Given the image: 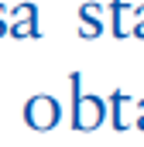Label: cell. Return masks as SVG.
Listing matches in <instances>:
<instances>
[{
	"label": "cell",
	"mask_w": 144,
	"mask_h": 147,
	"mask_svg": "<svg viewBox=\"0 0 144 147\" xmlns=\"http://www.w3.org/2000/svg\"><path fill=\"white\" fill-rule=\"evenodd\" d=\"M72 92H75V113H72L75 130H96L100 120H103V103L96 96H82L79 92V75H72Z\"/></svg>",
	"instance_id": "cell-1"
},
{
	"label": "cell",
	"mask_w": 144,
	"mask_h": 147,
	"mask_svg": "<svg viewBox=\"0 0 144 147\" xmlns=\"http://www.w3.org/2000/svg\"><path fill=\"white\" fill-rule=\"evenodd\" d=\"M24 120H28V127H35V130H52V127L58 123V103H55L52 96H35V99H28V106H24Z\"/></svg>",
	"instance_id": "cell-2"
}]
</instances>
